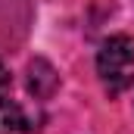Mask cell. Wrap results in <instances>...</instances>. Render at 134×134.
<instances>
[{
  "label": "cell",
  "mask_w": 134,
  "mask_h": 134,
  "mask_svg": "<svg viewBox=\"0 0 134 134\" xmlns=\"http://www.w3.org/2000/svg\"><path fill=\"white\" fill-rule=\"evenodd\" d=\"M97 75L106 94L119 97L134 84V41L128 34H112L100 44L97 53Z\"/></svg>",
  "instance_id": "1"
},
{
  "label": "cell",
  "mask_w": 134,
  "mask_h": 134,
  "mask_svg": "<svg viewBox=\"0 0 134 134\" xmlns=\"http://www.w3.org/2000/svg\"><path fill=\"white\" fill-rule=\"evenodd\" d=\"M41 115L31 112L19 100H9V94L0 97V134H34L41 125Z\"/></svg>",
  "instance_id": "2"
},
{
  "label": "cell",
  "mask_w": 134,
  "mask_h": 134,
  "mask_svg": "<svg viewBox=\"0 0 134 134\" xmlns=\"http://www.w3.org/2000/svg\"><path fill=\"white\" fill-rule=\"evenodd\" d=\"M59 87V75L44 56H34L28 63V91L34 94V100H50Z\"/></svg>",
  "instance_id": "3"
},
{
  "label": "cell",
  "mask_w": 134,
  "mask_h": 134,
  "mask_svg": "<svg viewBox=\"0 0 134 134\" xmlns=\"http://www.w3.org/2000/svg\"><path fill=\"white\" fill-rule=\"evenodd\" d=\"M9 87H13V75H9V69L0 63V97L9 94Z\"/></svg>",
  "instance_id": "4"
}]
</instances>
